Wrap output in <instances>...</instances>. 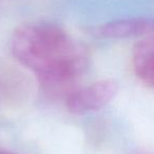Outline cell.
I'll list each match as a JSON object with an SVG mask.
<instances>
[{
	"mask_svg": "<svg viewBox=\"0 0 154 154\" xmlns=\"http://www.w3.org/2000/svg\"><path fill=\"white\" fill-rule=\"evenodd\" d=\"M154 33V18H126L117 19L100 26L97 34L106 38H130L148 36Z\"/></svg>",
	"mask_w": 154,
	"mask_h": 154,
	"instance_id": "3957f363",
	"label": "cell"
},
{
	"mask_svg": "<svg viewBox=\"0 0 154 154\" xmlns=\"http://www.w3.org/2000/svg\"><path fill=\"white\" fill-rule=\"evenodd\" d=\"M13 55L32 70L45 88L61 89L86 71L88 53L64 30L55 24H26L15 31Z\"/></svg>",
	"mask_w": 154,
	"mask_h": 154,
	"instance_id": "6da1fadb",
	"label": "cell"
},
{
	"mask_svg": "<svg viewBox=\"0 0 154 154\" xmlns=\"http://www.w3.org/2000/svg\"><path fill=\"white\" fill-rule=\"evenodd\" d=\"M117 92L118 85L115 80H99L73 91L66 98V108L71 113L77 115L98 111L111 103Z\"/></svg>",
	"mask_w": 154,
	"mask_h": 154,
	"instance_id": "7a4b0ae2",
	"label": "cell"
},
{
	"mask_svg": "<svg viewBox=\"0 0 154 154\" xmlns=\"http://www.w3.org/2000/svg\"><path fill=\"white\" fill-rule=\"evenodd\" d=\"M132 62L137 78L154 89V33L135 45Z\"/></svg>",
	"mask_w": 154,
	"mask_h": 154,
	"instance_id": "277c9868",
	"label": "cell"
},
{
	"mask_svg": "<svg viewBox=\"0 0 154 154\" xmlns=\"http://www.w3.org/2000/svg\"><path fill=\"white\" fill-rule=\"evenodd\" d=\"M0 154H13V153H10V152H5V151H0Z\"/></svg>",
	"mask_w": 154,
	"mask_h": 154,
	"instance_id": "5b68a950",
	"label": "cell"
}]
</instances>
